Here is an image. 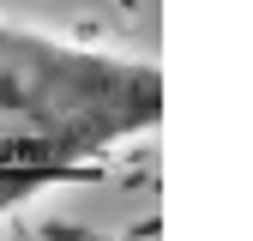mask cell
<instances>
[{"label": "cell", "mask_w": 253, "mask_h": 241, "mask_svg": "<svg viewBox=\"0 0 253 241\" xmlns=\"http://www.w3.org/2000/svg\"><path fill=\"white\" fill-rule=\"evenodd\" d=\"M163 120V67L0 18V217Z\"/></svg>", "instance_id": "1"}]
</instances>
